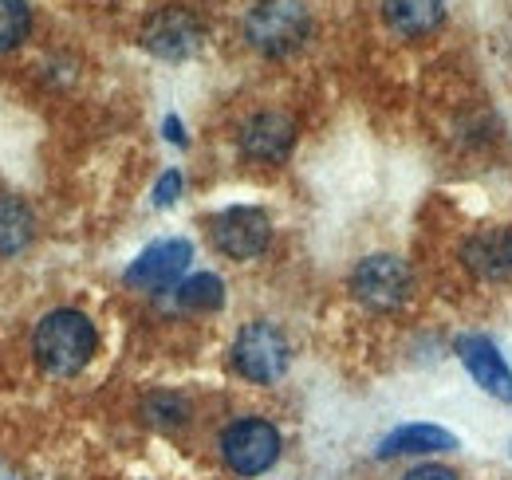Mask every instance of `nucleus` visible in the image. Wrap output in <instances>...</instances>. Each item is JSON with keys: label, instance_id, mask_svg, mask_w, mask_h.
Masks as SVG:
<instances>
[{"label": "nucleus", "instance_id": "10", "mask_svg": "<svg viewBox=\"0 0 512 480\" xmlns=\"http://www.w3.org/2000/svg\"><path fill=\"white\" fill-rule=\"evenodd\" d=\"M296 146V122L280 111H260L241 130V150L253 162H284Z\"/></svg>", "mask_w": 512, "mask_h": 480}, {"label": "nucleus", "instance_id": "16", "mask_svg": "<svg viewBox=\"0 0 512 480\" xmlns=\"http://www.w3.org/2000/svg\"><path fill=\"white\" fill-rule=\"evenodd\" d=\"M32 8L24 0H0V52H12L28 40Z\"/></svg>", "mask_w": 512, "mask_h": 480}, {"label": "nucleus", "instance_id": "4", "mask_svg": "<svg viewBox=\"0 0 512 480\" xmlns=\"http://www.w3.org/2000/svg\"><path fill=\"white\" fill-rule=\"evenodd\" d=\"M292 362V347L284 339V331L276 323H245L237 343H233V366L249 378V382H276Z\"/></svg>", "mask_w": 512, "mask_h": 480}, {"label": "nucleus", "instance_id": "5", "mask_svg": "<svg viewBox=\"0 0 512 480\" xmlns=\"http://www.w3.org/2000/svg\"><path fill=\"white\" fill-rule=\"evenodd\" d=\"M410 288H414V280H410L406 260H398L390 252L359 260V268L351 272L355 300L367 303L371 311H394V307H402V303L410 300Z\"/></svg>", "mask_w": 512, "mask_h": 480}, {"label": "nucleus", "instance_id": "7", "mask_svg": "<svg viewBox=\"0 0 512 480\" xmlns=\"http://www.w3.org/2000/svg\"><path fill=\"white\" fill-rule=\"evenodd\" d=\"M193 260V244L182 237L174 240H158L150 244L134 264L127 268V284L130 288H142V292H166L182 280V272L190 268Z\"/></svg>", "mask_w": 512, "mask_h": 480}, {"label": "nucleus", "instance_id": "1", "mask_svg": "<svg viewBox=\"0 0 512 480\" xmlns=\"http://www.w3.org/2000/svg\"><path fill=\"white\" fill-rule=\"evenodd\" d=\"M99 347V335H95V323L83 315V311H71V307H60L52 315L40 319L36 335H32V351H36V362L56 374V378H71L79 374L91 355Z\"/></svg>", "mask_w": 512, "mask_h": 480}, {"label": "nucleus", "instance_id": "19", "mask_svg": "<svg viewBox=\"0 0 512 480\" xmlns=\"http://www.w3.org/2000/svg\"><path fill=\"white\" fill-rule=\"evenodd\" d=\"M398 480H461L449 465H418V469H410L406 477Z\"/></svg>", "mask_w": 512, "mask_h": 480}, {"label": "nucleus", "instance_id": "13", "mask_svg": "<svg viewBox=\"0 0 512 480\" xmlns=\"http://www.w3.org/2000/svg\"><path fill=\"white\" fill-rule=\"evenodd\" d=\"M442 12H446V0H383L386 24L406 40L434 32L442 24Z\"/></svg>", "mask_w": 512, "mask_h": 480}, {"label": "nucleus", "instance_id": "18", "mask_svg": "<svg viewBox=\"0 0 512 480\" xmlns=\"http://www.w3.org/2000/svg\"><path fill=\"white\" fill-rule=\"evenodd\" d=\"M178 193H182V174L178 170H170V174H162L158 185H154V205H174L178 201Z\"/></svg>", "mask_w": 512, "mask_h": 480}, {"label": "nucleus", "instance_id": "20", "mask_svg": "<svg viewBox=\"0 0 512 480\" xmlns=\"http://www.w3.org/2000/svg\"><path fill=\"white\" fill-rule=\"evenodd\" d=\"M166 138H174V142H186V134H182V122L166 119Z\"/></svg>", "mask_w": 512, "mask_h": 480}, {"label": "nucleus", "instance_id": "9", "mask_svg": "<svg viewBox=\"0 0 512 480\" xmlns=\"http://www.w3.org/2000/svg\"><path fill=\"white\" fill-rule=\"evenodd\" d=\"M457 355H461L465 370L473 374V382L485 394H493L497 402H512V370L493 339H485V335H461L457 339Z\"/></svg>", "mask_w": 512, "mask_h": 480}, {"label": "nucleus", "instance_id": "6", "mask_svg": "<svg viewBox=\"0 0 512 480\" xmlns=\"http://www.w3.org/2000/svg\"><path fill=\"white\" fill-rule=\"evenodd\" d=\"M209 237L217 244V252L233 256V260H253L268 248L272 240V225H268V213L253 209V205H233L225 213H217L209 221Z\"/></svg>", "mask_w": 512, "mask_h": 480}, {"label": "nucleus", "instance_id": "8", "mask_svg": "<svg viewBox=\"0 0 512 480\" xmlns=\"http://www.w3.org/2000/svg\"><path fill=\"white\" fill-rule=\"evenodd\" d=\"M142 44L162 60H186L201 48V24L186 8H162L158 16L146 20Z\"/></svg>", "mask_w": 512, "mask_h": 480}, {"label": "nucleus", "instance_id": "2", "mask_svg": "<svg viewBox=\"0 0 512 480\" xmlns=\"http://www.w3.org/2000/svg\"><path fill=\"white\" fill-rule=\"evenodd\" d=\"M312 32V16L300 0H260L245 16V36L260 56H288L304 48Z\"/></svg>", "mask_w": 512, "mask_h": 480}, {"label": "nucleus", "instance_id": "12", "mask_svg": "<svg viewBox=\"0 0 512 480\" xmlns=\"http://www.w3.org/2000/svg\"><path fill=\"white\" fill-rule=\"evenodd\" d=\"M449 449H457V437L449 429L414 421V425H402L390 437H383L379 457H422V453H449Z\"/></svg>", "mask_w": 512, "mask_h": 480}, {"label": "nucleus", "instance_id": "17", "mask_svg": "<svg viewBox=\"0 0 512 480\" xmlns=\"http://www.w3.org/2000/svg\"><path fill=\"white\" fill-rule=\"evenodd\" d=\"M146 414L154 425H182L186 421V402L178 394H154L146 402Z\"/></svg>", "mask_w": 512, "mask_h": 480}, {"label": "nucleus", "instance_id": "14", "mask_svg": "<svg viewBox=\"0 0 512 480\" xmlns=\"http://www.w3.org/2000/svg\"><path fill=\"white\" fill-rule=\"evenodd\" d=\"M32 233H36L32 209L20 197L0 193V256H16L20 248H28Z\"/></svg>", "mask_w": 512, "mask_h": 480}, {"label": "nucleus", "instance_id": "11", "mask_svg": "<svg viewBox=\"0 0 512 480\" xmlns=\"http://www.w3.org/2000/svg\"><path fill=\"white\" fill-rule=\"evenodd\" d=\"M461 260L481 280H509L512 276V229H481L465 240Z\"/></svg>", "mask_w": 512, "mask_h": 480}, {"label": "nucleus", "instance_id": "15", "mask_svg": "<svg viewBox=\"0 0 512 480\" xmlns=\"http://www.w3.org/2000/svg\"><path fill=\"white\" fill-rule=\"evenodd\" d=\"M174 296H178V303H182L186 311H217V307L225 303V284H221V276H213V272H197L186 284H178Z\"/></svg>", "mask_w": 512, "mask_h": 480}, {"label": "nucleus", "instance_id": "3", "mask_svg": "<svg viewBox=\"0 0 512 480\" xmlns=\"http://www.w3.org/2000/svg\"><path fill=\"white\" fill-rule=\"evenodd\" d=\"M221 457L237 477H260L280 457V433L264 418H241L221 433Z\"/></svg>", "mask_w": 512, "mask_h": 480}]
</instances>
